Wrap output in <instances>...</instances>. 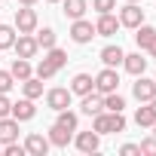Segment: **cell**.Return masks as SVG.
Segmentation results:
<instances>
[{"mask_svg": "<svg viewBox=\"0 0 156 156\" xmlns=\"http://www.w3.org/2000/svg\"><path fill=\"white\" fill-rule=\"evenodd\" d=\"M64 64H67V52H64V49H58V46H52V49H46L43 61L37 64L34 76H40V80H52V76H55Z\"/></svg>", "mask_w": 156, "mask_h": 156, "instance_id": "cell-1", "label": "cell"}, {"mask_svg": "<svg viewBox=\"0 0 156 156\" xmlns=\"http://www.w3.org/2000/svg\"><path fill=\"white\" fill-rule=\"evenodd\" d=\"M92 129L98 135H116V132H126V116L122 113H110V110H101L92 116Z\"/></svg>", "mask_w": 156, "mask_h": 156, "instance_id": "cell-2", "label": "cell"}, {"mask_svg": "<svg viewBox=\"0 0 156 156\" xmlns=\"http://www.w3.org/2000/svg\"><path fill=\"white\" fill-rule=\"evenodd\" d=\"M37 25H40L37 9H31V6L16 9V31H19V34H34V31H37Z\"/></svg>", "mask_w": 156, "mask_h": 156, "instance_id": "cell-3", "label": "cell"}, {"mask_svg": "<svg viewBox=\"0 0 156 156\" xmlns=\"http://www.w3.org/2000/svg\"><path fill=\"white\" fill-rule=\"evenodd\" d=\"M92 37H98L92 22H86V19H73V25H70V40H73V43L86 46V43H92Z\"/></svg>", "mask_w": 156, "mask_h": 156, "instance_id": "cell-4", "label": "cell"}, {"mask_svg": "<svg viewBox=\"0 0 156 156\" xmlns=\"http://www.w3.org/2000/svg\"><path fill=\"white\" fill-rule=\"evenodd\" d=\"M116 89H119V73H116V67H104V70L95 76V92L110 95V92H116Z\"/></svg>", "mask_w": 156, "mask_h": 156, "instance_id": "cell-5", "label": "cell"}, {"mask_svg": "<svg viewBox=\"0 0 156 156\" xmlns=\"http://www.w3.org/2000/svg\"><path fill=\"white\" fill-rule=\"evenodd\" d=\"M12 49H16V58H37V52H40L34 34H19L16 43H12Z\"/></svg>", "mask_w": 156, "mask_h": 156, "instance_id": "cell-6", "label": "cell"}, {"mask_svg": "<svg viewBox=\"0 0 156 156\" xmlns=\"http://www.w3.org/2000/svg\"><path fill=\"white\" fill-rule=\"evenodd\" d=\"M73 144H76V150H80V153H95V150L101 147V135H98L95 129L76 132V135H73Z\"/></svg>", "mask_w": 156, "mask_h": 156, "instance_id": "cell-7", "label": "cell"}, {"mask_svg": "<svg viewBox=\"0 0 156 156\" xmlns=\"http://www.w3.org/2000/svg\"><path fill=\"white\" fill-rule=\"evenodd\" d=\"M132 95L138 98V104H147L150 98H156V80H147V76L141 73L135 80V86H132Z\"/></svg>", "mask_w": 156, "mask_h": 156, "instance_id": "cell-8", "label": "cell"}, {"mask_svg": "<svg viewBox=\"0 0 156 156\" xmlns=\"http://www.w3.org/2000/svg\"><path fill=\"white\" fill-rule=\"evenodd\" d=\"M116 19H119V25H122V28H138V25L144 22V9H141L138 3H126V6L119 9V16H116Z\"/></svg>", "mask_w": 156, "mask_h": 156, "instance_id": "cell-9", "label": "cell"}, {"mask_svg": "<svg viewBox=\"0 0 156 156\" xmlns=\"http://www.w3.org/2000/svg\"><path fill=\"white\" fill-rule=\"evenodd\" d=\"M70 98H73V92H70V89H49V92H46V107L58 113V110L70 107Z\"/></svg>", "mask_w": 156, "mask_h": 156, "instance_id": "cell-10", "label": "cell"}, {"mask_svg": "<svg viewBox=\"0 0 156 156\" xmlns=\"http://www.w3.org/2000/svg\"><path fill=\"white\" fill-rule=\"evenodd\" d=\"M49 138L46 135H40V132H31L28 138H25V153H31V156H46L49 153Z\"/></svg>", "mask_w": 156, "mask_h": 156, "instance_id": "cell-11", "label": "cell"}, {"mask_svg": "<svg viewBox=\"0 0 156 156\" xmlns=\"http://www.w3.org/2000/svg\"><path fill=\"white\" fill-rule=\"evenodd\" d=\"M119 28H122V25H119V19H116L113 12H101L98 22H95V34H98V37H113Z\"/></svg>", "mask_w": 156, "mask_h": 156, "instance_id": "cell-12", "label": "cell"}, {"mask_svg": "<svg viewBox=\"0 0 156 156\" xmlns=\"http://www.w3.org/2000/svg\"><path fill=\"white\" fill-rule=\"evenodd\" d=\"M9 116H12V119H19V122H28V119H34V116H37L34 98H22V101H16V104H12V110H9Z\"/></svg>", "mask_w": 156, "mask_h": 156, "instance_id": "cell-13", "label": "cell"}, {"mask_svg": "<svg viewBox=\"0 0 156 156\" xmlns=\"http://www.w3.org/2000/svg\"><path fill=\"white\" fill-rule=\"evenodd\" d=\"M70 92L73 95H89V92H95V76L92 73H76L73 80H70Z\"/></svg>", "mask_w": 156, "mask_h": 156, "instance_id": "cell-14", "label": "cell"}, {"mask_svg": "<svg viewBox=\"0 0 156 156\" xmlns=\"http://www.w3.org/2000/svg\"><path fill=\"white\" fill-rule=\"evenodd\" d=\"M80 110H83L86 116H95V113H101V110H104V95H101V92H89V95H83V101H80Z\"/></svg>", "mask_w": 156, "mask_h": 156, "instance_id": "cell-15", "label": "cell"}, {"mask_svg": "<svg viewBox=\"0 0 156 156\" xmlns=\"http://www.w3.org/2000/svg\"><path fill=\"white\" fill-rule=\"evenodd\" d=\"M9 141H19V119L0 116V147L9 144Z\"/></svg>", "mask_w": 156, "mask_h": 156, "instance_id": "cell-16", "label": "cell"}, {"mask_svg": "<svg viewBox=\"0 0 156 156\" xmlns=\"http://www.w3.org/2000/svg\"><path fill=\"white\" fill-rule=\"evenodd\" d=\"M46 138H49V144H52V147H67V144L73 141V132H70V129H61V126L55 122V126L49 129V135H46Z\"/></svg>", "mask_w": 156, "mask_h": 156, "instance_id": "cell-17", "label": "cell"}, {"mask_svg": "<svg viewBox=\"0 0 156 156\" xmlns=\"http://www.w3.org/2000/svg\"><path fill=\"white\" fill-rule=\"evenodd\" d=\"M122 67H126L132 76H141V73L147 70V58H144L141 52H135V55H126V58H122Z\"/></svg>", "mask_w": 156, "mask_h": 156, "instance_id": "cell-18", "label": "cell"}, {"mask_svg": "<svg viewBox=\"0 0 156 156\" xmlns=\"http://www.w3.org/2000/svg\"><path fill=\"white\" fill-rule=\"evenodd\" d=\"M9 73L16 76V83H22V80H28V76H34L31 58H16V61H12V67H9Z\"/></svg>", "mask_w": 156, "mask_h": 156, "instance_id": "cell-19", "label": "cell"}, {"mask_svg": "<svg viewBox=\"0 0 156 156\" xmlns=\"http://www.w3.org/2000/svg\"><path fill=\"white\" fill-rule=\"evenodd\" d=\"M61 9H64V19L73 22V19H83V16H86L89 3H86V0H64V6H61Z\"/></svg>", "mask_w": 156, "mask_h": 156, "instance_id": "cell-20", "label": "cell"}, {"mask_svg": "<svg viewBox=\"0 0 156 156\" xmlns=\"http://www.w3.org/2000/svg\"><path fill=\"white\" fill-rule=\"evenodd\" d=\"M122 58H126V52H122L119 46H104V49H101V61H104V67H119Z\"/></svg>", "mask_w": 156, "mask_h": 156, "instance_id": "cell-21", "label": "cell"}, {"mask_svg": "<svg viewBox=\"0 0 156 156\" xmlns=\"http://www.w3.org/2000/svg\"><path fill=\"white\" fill-rule=\"evenodd\" d=\"M153 37H156V28H153V25H144V22H141V25L135 28V43H138V49H147V43H150Z\"/></svg>", "mask_w": 156, "mask_h": 156, "instance_id": "cell-22", "label": "cell"}, {"mask_svg": "<svg viewBox=\"0 0 156 156\" xmlns=\"http://www.w3.org/2000/svg\"><path fill=\"white\" fill-rule=\"evenodd\" d=\"M22 92H25V98H40L43 95V80H40V76H28V80H22Z\"/></svg>", "mask_w": 156, "mask_h": 156, "instance_id": "cell-23", "label": "cell"}, {"mask_svg": "<svg viewBox=\"0 0 156 156\" xmlns=\"http://www.w3.org/2000/svg\"><path fill=\"white\" fill-rule=\"evenodd\" d=\"M153 122H156V116H153L150 104H144V107H138V110H135V126H138V129H150Z\"/></svg>", "mask_w": 156, "mask_h": 156, "instance_id": "cell-24", "label": "cell"}, {"mask_svg": "<svg viewBox=\"0 0 156 156\" xmlns=\"http://www.w3.org/2000/svg\"><path fill=\"white\" fill-rule=\"evenodd\" d=\"M55 122H58L61 129H70V132H76V126H80V116H76L73 110H67V107H64V110H58V119H55Z\"/></svg>", "mask_w": 156, "mask_h": 156, "instance_id": "cell-25", "label": "cell"}, {"mask_svg": "<svg viewBox=\"0 0 156 156\" xmlns=\"http://www.w3.org/2000/svg\"><path fill=\"white\" fill-rule=\"evenodd\" d=\"M104 110H110V113H122V110H126V98H122L119 92L104 95Z\"/></svg>", "mask_w": 156, "mask_h": 156, "instance_id": "cell-26", "label": "cell"}, {"mask_svg": "<svg viewBox=\"0 0 156 156\" xmlns=\"http://www.w3.org/2000/svg\"><path fill=\"white\" fill-rule=\"evenodd\" d=\"M34 40L40 49H52L55 46V31L52 28H43V31H34Z\"/></svg>", "mask_w": 156, "mask_h": 156, "instance_id": "cell-27", "label": "cell"}, {"mask_svg": "<svg viewBox=\"0 0 156 156\" xmlns=\"http://www.w3.org/2000/svg\"><path fill=\"white\" fill-rule=\"evenodd\" d=\"M16 43V25H0V49H12Z\"/></svg>", "mask_w": 156, "mask_h": 156, "instance_id": "cell-28", "label": "cell"}, {"mask_svg": "<svg viewBox=\"0 0 156 156\" xmlns=\"http://www.w3.org/2000/svg\"><path fill=\"white\" fill-rule=\"evenodd\" d=\"M92 9L101 16V12H113L116 9V0H92Z\"/></svg>", "mask_w": 156, "mask_h": 156, "instance_id": "cell-29", "label": "cell"}, {"mask_svg": "<svg viewBox=\"0 0 156 156\" xmlns=\"http://www.w3.org/2000/svg\"><path fill=\"white\" fill-rule=\"evenodd\" d=\"M12 86H16V76H12L9 70H0V92L6 95V92H9Z\"/></svg>", "mask_w": 156, "mask_h": 156, "instance_id": "cell-30", "label": "cell"}, {"mask_svg": "<svg viewBox=\"0 0 156 156\" xmlns=\"http://www.w3.org/2000/svg\"><path fill=\"white\" fill-rule=\"evenodd\" d=\"M3 153H6V156H25V144L9 141V144H3Z\"/></svg>", "mask_w": 156, "mask_h": 156, "instance_id": "cell-31", "label": "cell"}, {"mask_svg": "<svg viewBox=\"0 0 156 156\" xmlns=\"http://www.w3.org/2000/svg\"><path fill=\"white\" fill-rule=\"evenodd\" d=\"M141 153H147V156H156V135H150V138H144L141 144Z\"/></svg>", "mask_w": 156, "mask_h": 156, "instance_id": "cell-32", "label": "cell"}, {"mask_svg": "<svg viewBox=\"0 0 156 156\" xmlns=\"http://www.w3.org/2000/svg\"><path fill=\"white\" fill-rule=\"evenodd\" d=\"M9 110H12V101L0 92V116H9Z\"/></svg>", "mask_w": 156, "mask_h": 156, "instance_id": "cell-33", "label": "cell"}, {"mask_svg": "<svg viewBox=\"0 0 156 156\" xmlns=\"http://www.w3.org/2000/svg\"><path fill=\"white\" fill-rule=\"evenodd\" d=\"M119 153H122V156H138V153H141V147H138V144H122V147H119Z\"/></svg>", "mask_w": 156, "mask_h": 156, "instance_id": "cell-34", "label": "cell"}, {"mask_svg": "<svg viewBox=\"0 0 156 156\" xmlns=\"http://www.w3.org/2000/svg\"><path fill=\"white\" fill-rule=\"evenodd\" d=\"M144 52H150V58H156V37L147 43V49H144Z\"/></svg>", "mask_w": 156, "mask_h": 156, "instance_id": "cell-35", "label": "cell"}, {"mask_svg": "<svg viewBox=\"0 0 156 156\" xmlns=\"http://www.w3.org/2000/svg\"><path fill=\"white\" fill-rule=\"evenodd\" d=\"M147 104H150V110H153V116H156V98H150Z\"/></svg>", "mask_w": 156, "mask_h": 156, "instance_id": "cell-36", "label": "cell"}, {"mask_svg": "<svg viewBox=\"0 0 156 156\" xmlns=\"http://www.w3.org/2000/svg\"><path fill=\"white\" fill-rule=\"evenodd\" d=\"M19 3H22V6H34V3H37V0H19Z\"/></svg>", "mask_w": 156, "mask_h": 156, "instance_id": "cell-37", "label": "cell"}, {"mask_svg": "<svg viewBox=\"0 0 156 156\" xmlns=\"http://www.w3.org/2000/svg\"><path fill=\"white\" fill-rule=\"evenodd\" d=\"M46 3H61V0H46Z\"/></svg>", "mask_w": 156, "mask_h": 156, "instance_id": "cell-38", "label": "cell"}, {"mask_svg": "<svg viewBox=\"0 0 156 156\" xmlns=\"http://www.w3.org/2000/svg\"><path fill=\"white\" fill-rule=\"evenodd\" d=\"M126 3H141V0H126Z\"/></svg>", "mask_w": 156, "mask_h": 156, "instance_id": "cell-39", "label": "cell"}, {"mask_svg": "<svg viewBox=\"0 0 156 156\" xmlns=\"http://www.w3.org/2000/svg\"><path fill=\"white\" fill-rule=\"evenodd\" d=\"M150 129H153V135H156V122H153V126H150Z\"/></svg>", "mask_w": 156, "mask_h": 156, "instance_id": "cell-40", "label": "cell"}, {"mask_svg": "<svg viewBox=\"0 0 156 156\" xmlns=\"http://www.w3.org/2000/svg\"><path fill=\"white\" fill-rule=\"evenodd\" d=\"M0 153H3V147H0Z\"/></svg>", "mask_w": 156, "mask_h": 156, "instance_id": "cell-41", "label": "cell"}, {"mask_svg": "<svg viewBox=\"0 0 156 156\" xmlns=\"http://www.w3.org/2000/svg\"><path fill=\"white\" fill-rule=\"evenodd\" d=\"M153 80H156V76H153Z\"/></svg>", "mask_w": 156, "mask_h": 156, "instance_id": "cell-42", "label": "cell"}]
</instances>
